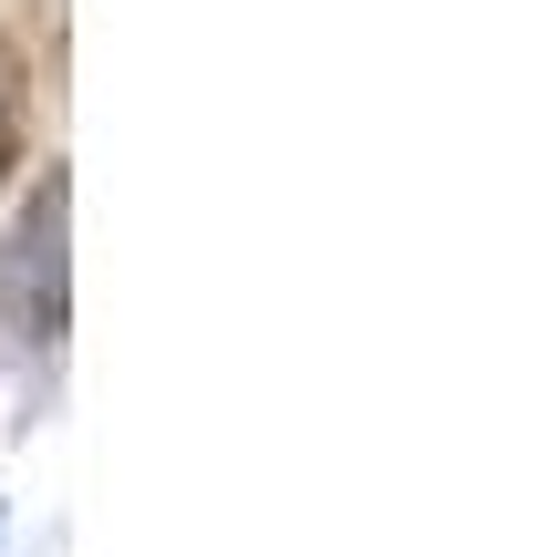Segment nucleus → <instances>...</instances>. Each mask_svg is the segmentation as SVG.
<instances>
[{
    "instance_id": "f257e3e1",
    "label": "nucleus",
    "mask_w": 557,
    "mask_h": 557,
    "mask_svg": "<svg viewBox=\"0 0 557 557\" xmlns=\"http://www.w3.org/2000/svg\"><path fill=\"white\" fill-rule=\"evenodd\" d=\"M0 145H11V124H0Z\"/></svg>"
}]
</instances>
